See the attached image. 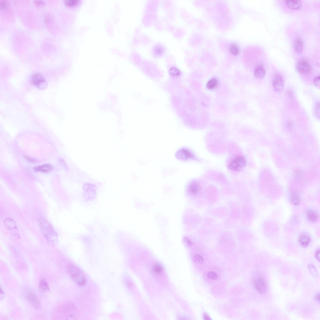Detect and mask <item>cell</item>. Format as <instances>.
<instances>
[{
	"instance_id": "cell-1",
	"label": "cell",
	"mask_w": 320,
	"mask_h": 320,
	"mask_svg": "<svg viewBox=\"0 0 320 320\" xmlns=\"http://www.w3.org/2000/svg\"><path fill=\"white\" fill-rule=\"evenodd\" d=\"M39 225L43 236L48 242L55 244L58 242V237L56 231L50 223L45 219L40 220Z\"/></svg>"
},
{
	"instance_id": "cell-2",
	"label": "cell",
	"mask_w": 320,
	"mask_h": 320,
	"mask_svg": "<svg viewBox=\"0 0 320 320\" xmlns=\"http://www.w3.org/2000/svg\"><path fill=\"white\" fill-rule=\"evenodd\" d=\"M67 270L73 280L77 285L82 286L85 284V277L82 271L78 268L73 265H71L68 266Z\"/></svg>"
},
{
	"instance_id": "cell-3",
	"label": "cell",
	"mask_w": 320,
	"mask_h": 320,
	"mask_svg": "<svg viewBox=\"0 0 320 320\" xmlns=\"http://www.w3.org/2000/svg\"><path fill=\"white\" fill-rule=\"evenodd\" d=\"M246 164L247 161L245 158L243 156H238L231 162L228 167L231 171L238 172L242 170Z\"/></svg>"
},
{
	"instance_id": "cell-4",
	"label": "cell",
	"mask_w": 320,
	"mask_h": 320,
	"mask_svg": "<svg viewBox=\"0 0 320 320\" xmlns=\"http://www.w3.org/2000/svg\"><path fill=\"white\" fill-rule=\"evenodd\" d=\"M24 293L25 299L32 306L37 309L40 308L41 305L39 300L32 290L29 288H25Z\"/></svg>"
},
{
	"instance_id": "cell-5",
	"label": "cell",
	"mask_w": 320,
	"mask_h": 320,
	"mask_svg": "<svg viewBox=\"0 0 320 320\" xmlns=\"http://www.w3.org/2000/svg\"><path fill=\"white\" fill-rule=\"evenodd\" d=\"M30 82L33 85L40 89H45L46 83L43 76L39 73H34L30 77Z\"/></svg>"
},
{
	"instance_id": "cell-6",
	"label": "cell",
	"mask_w": 320,
	"mask_h": 320,
	"mask_svg": "<svg viewBox=\"0 0 320 320\" xmlns=\"http://www.w3.org/2000/svg\"><path fill=\"white\" fill-rule=\"evenodd\" d=\"M254 285L259 293L262 294L267 292V286L262 275L256 277L253 279Z\"/></svg>"
},
{
	"instance_id": "cell-7",
	"label": "cell",
	"mask_w": 320,
	"mask_h": 320,
	"mask_svg": "<svg viewBox=\"0 0 320 320\" xmlns=\"http://www.w3.org/2000/svg\"><path fill=\"white\" fill-rule=\"evenodd\" d=\"M272 86L274 91L280 93L283 91L284 87V81L281 75L277 73L274 75L272 80Z\"/></svg>"
},
{
	"instance_id": "cell-8",
	"label": "cell",
	"mask_w": 320,
	"mask_h": 320,
	"mask_svg": "<svg viewBox=\"0 0 320 320\" xmlns=\"http://www.w3.org/2000/svg\"><path fill=\"white\" fill-rule=\"evenodd\" d=\"M296 68L298 72L302 74H308L311 71V66L307 61L302 60L297 62Z\"/></svg>"
},
{
	"instance_id": "cell-9",
	"label": "cell",
	"mask_w": 320,
	"mask_h": 320,
	"mask_svg": "<svg viewBox=\"0 0 320 320\" xmlns=\"http://www.w3.org/2000/svg\"><path fill=\"white\" fill-rule=\"evenodd\" d=\"M84 193L87 198H92L94 196L96 192V187L89 183L84 184L83 187Z\"/></svg>"
},
{
	"instance_id": "cell-10",
	"label": "cell",
	"mask_w": 320,
	"mask_h": 320,
	"mask_svg": "<svg viewBox=\"0 0 320 320\" xmlns=\"http://www.w3.org/2000/svg\"><path fill=\"white\" fill-rule=\"evenodd\" d=\"M176 156L178 159L186 160L193 158L194 157V154L188 150L182 149L176 153Z\"/></svg>"
},
{
	"instance_id": "cell-11",
	"label": "cell",
	"mask_w": 320,
	"mask_h": 320,
	"mask_svg": "<svg viewBox=\"0 0 320 320\" xmlns=\"http://www.w3.org/2000/svg\"><path fill=\"white\" fill-rule=\"evenodd\" d=\"M311 241L310 237L308 234L304 233L301 234L299 238V241L301 246L304 248L307 247Z\"/></svg>"
},
{
	"instance_id": "cell-12",
	"label": "cell",
	"mask_w": 320,
	"mask_h": 320,
	"mask_svg": "<svg viewBox=\"0 0 320 320\" xmlns=\"http://www.w3.org/2000/svg\"><path fill=\"white\" fill-rule=\"evenodd\" d=\"M285 3L289 8L293 10L299 9L302 6L301 2L300 1L289 0L286 1Z\"/></svg>"
},
{
	"instance_id": "cell-13",
	"label": "cell",
	"mask_w": 320,
	"mask_h": 320,
	"mask_svg": "<svg viewBox=\"0 0 320 320\" xmlns=\"http://www.w3.org/2000/svg\"><path fill=\"white\" fill-rule=\"evenodd\" d=\"M266 71L263 66L259 65L256 67L254 71V75L257 78L262 79L265 75Z\"/></svg>"
},
{
	"instance_id": "cell-14",
	"label": "cell",
	"mask_w": 320,
	"mask_h": 320,
	"mask_svg": "<svg viewBox=\"0 0 320 320\" xmlns=\"http://www.w3.org/2000/svg\"><path fill=\"white\" fill-rule=\"evenodd\" d=\"M52 167L49 164H45L35 166L34 170L35 172H40L43 173H47L50 172L52 170Z\"/></svg>"
},
{
	"instance_id": "cell-15",
	"label": "cell",
	"mask_w": 320,
	"mask_h": 320,
	"mask_svg": "<svg viewBox=\"0 0 320 320\" xmlns=\"http://www.w3.org/2000/svg\"><path fill=\"white\" fill-rule=\"evenodd\" d=\"M294 48L297 53H300L302 52L304 48L302 40L300 38L297 39L294 43Z\"/></svg>"
},
{
	"instance_id": "cell-16",
	"label": "cell",
	"mask_w": 320,
	"mask_h": 320,
	"mask_svg": "<svg viewBox=\"0 0 320 320\" xmlns=\"http://www.w3.org/2000/svg\"><path fill=\"white\" fill-rule=\"evenodd\" d=\"M306 216L308 219L313 222L317 221L319 218L318 213L312 209H310L307 212Z\"/></svg>"
},
{
	"instance_id": "cell-17",
	"label": "cell",
	"mask_w": 320,
	"mask_h": 320,
	"mask_svg": "<svg viewBox=\"0 0 320 320\" xmlns=\"http://www.w3.org/2000/svg\"><path fill=\"white\" fill-rule=\"evenodd\" d=\"M189 189L191 193L195 194L199 192L200 189V187L199 183L197 182L193 181L190 183Z\"/></svg>"
},
{
	"instance_id": "cell-18",
	"label": "cell",
	"mask_w": 320,
	"mask_h": 320,
	"mask_svg": "<svg viewBox=\"0 0 320 320\" xmlns=\"http://www.w3.org/2000/svg\"><path fill=\"white\" fill-rule=\"evenodd\" d=\"M5 227L10 230H13L17 229L16 224L14 221L12 219L7 218L4 221Z\"/></svg>"
},
{
	"instance_id": "cell-19",
	"label": "cell",
	"mask_w": 320,
	"mask_h": 320,
	"mask_svg": "<svg viewBox=\"0 0 320 320\" xmlns=\"http://www.w3.org/2000/svg\"><path fill=\"white\" fill-rule=\"evenodd\" d=\"M218 82L215 78H212L209 80L207 84V88L209 90L215 89L218 86Z\"/></svg>"
},
{
	"instance_id": "cell-20",
	"label": "cell",
	"mask_w": 320,
	"mask_h": 320,
	"mask_svg": "<svg viewBox=\"0 0 320 320\" xmlns=\"http://www.w3.org/2000/svg\"><path fill=\"white\" fill-rule=\"evenodd\" d=\"M39 290L40 292L41 293H45L49 291L50 290L49 286L45 280L43 279L40 282L39 285Z\"/></svg>"
},
{
	"instance_id": "cell-21",
	"label": "cell",
	"mask_w": 320,
	"mask_h": 320,
	"mask_svg": "<svg viewBox=\"0 0 320 320\" xmlns=\"http://www.w3.org/2000/svg\"><path fill=\"white\" fill-rule=\"evenodd\" d=\"M290 199L292 203L295 205L299 204L301 201L300 197L296 193H293L291 194Z\"/></svg>"
},
{
	"instance_id": "cell-22",
	"label": "cell",
	"mask_w": 320,
	"mask_h": 320,
	"mask_svg": "<svg viewBox=\"0 0 320 320\" xmlns=\"http://www.w3.org/2000/svg\"><path fill=\"white\" fill-rule=\"evenodd\" d=\"M230 53L234 56H237L240 52V48L236 44H233L230 47Z\"/></svg>"
},
{
	"instance_id": "cell-23",
	"label": "cell",
	"mask_w": 320,
	"mask_h": 320,
	"mask_svg": "<svg viewBox=\"0 0 320 320\" xmlns=\"http://www.w3.org/2000/svg\"><path fill=\"white\" fill-rule=\"evenodd\" d=\"M153 270L154 273L159 274H162L164 271L163 266L159 264H157L154 266Z\"/></svg>"
},
{
	"instance_id": "cell-24",
	"label": "cell",
	"mask_w": 320,
	"mask_h": 320,
	"mask_svg": "<svg viewBox=\"0 0 320 320\" xmlns=\"http://www.w3.org/2000/svg\"><path fill=\"white\" fill-rule=\"evenodd\" d=\"M208 277L213 280H216L219 278L218 275L215 272L210 271L209 272L207 275Z\"/></svg>"
},
{
	"instance_id": "cell-25",
	"label": "cell",
	"mask_w": 320,
	"mask_h": 320,
	"mask_svg": "<svg viewBox=\"0 0 320 320\" xmlns=\"http://www.w3.org/2000/svg\"><path fill=\"white\" fill-rule=\"evenodd\" d=\"M194 260L195 262L200 264L203 263L204 261L203 256L199 254H197L194 256Z\"/></svg>"
},
{
	"instance_id": "cell-26",
	"label": "cell",
	"mask_w": 320,
	"mask_h": 320,
	"mask_svg": "<svg viewBox=\"0 0 320 320\" xmlns=\"http://www.w3.org/2000/svg\"><path fill=\"white\" fill-rule=\"evenodd\" d=\"M78 0H67L65 2V4L69 6H73L77 4L78 3Z\"/></svg>"
},
{
	"instance_id": "cell-27",
	"label": "cell",
	"mask_w": 320,
	"mask_h": 320,
	"mask_svg": "<svg viewBox=\"0 0 320 320\" xmlns=\"http://www.w3.org/2000/svg\"><path fill=\"white\" fill-rule=\"evenodd\" d=\"M170 72L171 74L174 75H178L180 73L179 70L175 68H171L170 69Z\"/></svg>"
},
{
	"instance_id": "cell-28",
	"label": "cell",
	"mask_w": 320,
	"mask_h": 320,
	"mask_svg": "<svg viewBox=\"0 0 320 320\" xmlns=\"http://www.w3.org/2000/svg\"><path fill=\"white\" fill-rule=\"evenodd\" d=\"M314 82L315 86L319 89L320 84V77L319 76L315 77L314 79Z\"/></svg>"
},
{
	"instance_id": "cell-29",
	"label": "cell",
	"mask_w": 320,
	"mask_h": 320,
	"mask_svg": "<svg viewBox=\"0 0 320 320\" xmlns=\"http://www.w3.org/2000/svg\"><path fill=\"white\" fill-rule=\"evenodd\" d=\"M183 241L185 244L187 246H191L192 245V242L187 237H184L183 238Z\"/></svg>"
},
{
	"instance_id": "cell-30",
	"label": "cell",
	"mask_w": 320,
	"mask_h": 320,
	"mask_svg": "<svg viewBox=\"0 0 320 320\" xmlns=\"http://www.w3.org/2000/svg\"><path fill=\"white\" fill-rule=\"evenodd\" d=\"M155 52L157 55H161L163 52V50L161 47L158 46L156 47L155 49Z\"/></svg>"
},
{
	"instance_id": "cell-31",
	"label": "cell",
	"mask_w": 320,
	"mask_h": 320,
	"mask_svg": "<svg viewBox=\"0 0 320 320\" xmlns=\"http://www.w3.org/2000/svg\"><path fill=\"white\" fill-rule=\"evenodd\" d=\"M0 5L2 8L5 9L8 6L7 3L5 1H1L0 3Z\"/></svg>"
},
{
	"instance_id": "cell-32",
	"label": "cell",
	"mask_w": 320,
	"mask_h": 320,
	"mask_svg": "<svg viewBox=\"0 0 320 320\" xmlns=\"http://www.w3.org/2000/svg\"><path fill=\"white\" fill-rule=\"evenodd\" d=\"M315 109V112L316 113V114L318 116V114L319 115V103L316 106Z\"/></svg>"
},
{
	"instance_id": "cell-33",
	"label": "cell",
	"mask_w": 320,
	"mask_h": 320,
	"mask_svg": "<svg viewBox=\"0 0 320 320\" xmlns=\"http://www.w3.org/2000/svg\"><path fill=\"white\" fill-rule=\"evenodd\" d=\"M319 254H320L319 250H318V251L316 252L315 253V256L316 258V259H317V260H318L319 261H319H320V260H319Z\"/></svg>"
},
{
	"instance_id": "cell-34",
	"label": "cell",
	"mask_w": 320,
	"mask_h": 320,
	"mask_svg": "<svg viewBox=\"0 0 320 320\" xmlns=\"http://www.w3.org/2000/svg\"><path fill=\"white\" fill-rule=\"evenodd\" d=\"M35 3L37 5H42L44 4V3L41 1H35Z\"/></svg>"
},
{
	"instance_id": "cell-35",
	"label": "cell",
	"mask_w": 320,
	"mask_h": 320,
	"mask_svg": "<svg viewBox=\"0 0 320 320\" xmlns=\"http://www.w3.org/2000/svg\"><path fill=\"white\" fill-rule=\"evenodd\" d=\"M203 317L204 319L205 320H211L210 317H209V315L207 314H205L203 315Z\"/></svg>"
},
{
	"instance_id": "cell-36",
	"label": "cell",
	"mask_w": 320,
	"mask_h": 320,
	"mask_svg": "<svg viewBox=\"0 0 320 320\" xmlns=\"http://www.w3.org/2000/svg\"><path fill=\"white\" fill-rule=\"evenodd\" d=\"M292 126H293V124H292V123L291 122H290V121H289V122H288V123H287V126L289 128H290L292 127Z\"/></svg>"
},
{
	"instance_id": "cell-37",
	"label": "cell",
	"mask_w": 320,
	"mask_h": 320,
	"mask_svg": "<svg viewBox=\"0 0 320 320\" xmlns=\"http://www.w3.org/2000/svg\"><path fill=\"white\" fill-rule=\"evenodd\" d=\"M315 298L318 301H319V300H320L319 294H317V295H316V296H315Z\"/></svg>"
},
{
	"instance_id": "cell-38",
	"label": "cell",
	"mask_w": 320,
	"mask_h": 320,
	"mask_svg": "<svg viewBox=\"0 0 320 320\" xmlns=\"http://www.w3.org/2000/svg\"><path fill=\"white\" fill-rule=\"evenodd\" d=\"M26 158H27V160H28L29 161H30V162H31V161L33 162V160L31 159H30V158L28 157H27Z\"/></svg>"
},
{
	"instance_id": "cell-39",
	"label": "cell",
	"mask_w": 320,
	"mask_h": 320,
	"mask_svg": "<svg viewBox=\"0 0 320 320\" xmlns=\"http://www.w3.org/2000/svg\"><path fill=\"white\" fill-rule=\"evenodd\" d=\"M1 297H3V295H3V291H2L1 287Z\"/></svg>"
},
{
	"instance_id": "cell-40",
	"label": "cell",
	"mask_w": 320,
	"mask_h": 320,
	"mask_svg": "<svg viewBox=\"0 0 320 320\" xmlns=\"http://www.w3.org/2000/svg\"><path fill=\"white\" fill-rule=\"evenodd\" d=\"M288 94L289 96H291L293 94L292 93V92H291V91H289V92Z\"/></svg>"
}]
</instances>
